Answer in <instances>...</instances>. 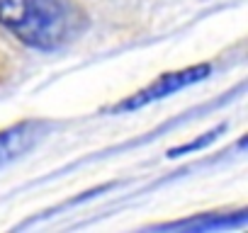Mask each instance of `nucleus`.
Instances as JSON below:
<instances>
[{
  "label": "nucleus",
  "mask_w": 248,
  "mask_h": 233,
  "mask_svg": "<svg viewBox=\"0 0 248 233\" xmlns=\"http://www.w3.org/2000/svg\"><path fill=\"white\" fill-rule=\"evenodd\" d=\"M0 27L34 51H59L78 42L90 15L78 0H0Z\"/></svg>",
  "instance_id": "1"
},
{
  "label": "nucleus",
  "mask_w": 248,
  "mask_h": 233,
  "mask_svg": "<svg viewBox=\"0 0 248 233\" xmlns=\"http://www.w3.org/2000/svg\"><path fill=\"white\" fill-rule=\"evenodd\" d=\"M212 73V66L209 63H195V66H187V68H180V71H170V73H163L158 75L154 83L144 85L141 90H137L134 95L124 97L122 102H117L114 107H109V112L114 114H122V112H137L151 102H158L163 97H170L180 90H185L187 85H195L204 78H209Z\"/></svg>",
  "instance_id": "2"
},
{
  "label": "nucleus",
  "mask_w": 248,
  "mask_h": 233,
  "mask_svg": "<svg viewBox=\"0 0 248 233\" xmlns=\"http://www.w3.org/2000/svg\"><path fill=\"white\" fill-rule=\"evenodd\" d=\"M44 129H46L44 122L27 119V122L13 124V127L0 131V168L13 163L15 158H20L25 151H30L39 141Z\"/></svg>",
  "instance_id": "3"
}]
</instances>
